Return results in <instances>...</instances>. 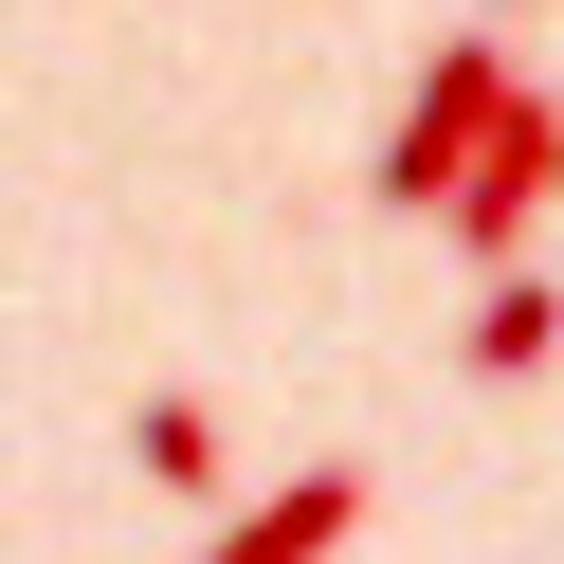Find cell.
Instances as JSON below:
<instances>
[{"mask_svg":"<svg viewBox=\"0 0 564 564\" xmlns=\"http://www.w3.org/2000/svg\"><path fill=\"white\" fill-rule=\"evenodd\" d=\"M546 346H564V292H546V273H491V310H474V346H455V382H528Z\"/></svg>","mask_w":564,"mask_h":564,"instance_id":"4","label":"cell"},{"mask_svg":"<svg viewBox=\"0 0 564 564\" xmlns=\"http://www.w3.org/2000/svg\"><path fill=\"white\" fill-rule=\"evenodd\" d=\"M128 455H147V491H200V474H219V419H200V401H147Z\"/></svg>","mask_w":564,"mask_h":564,"instance_id":"5","label":"cell"},{"mask_svg":"<svg viewBox=\"0 0 564 564\" xmlns=\"http://www.w3.org/2000/svg\"><path fill=\"white\" fill-rule=\"evenodd\" d=\"M510 91H528L510 37H437L419 91H401V128H382V164H365V200H382V219H437V200L474 183V147L510 128Z\"/></svg>","mask_w":564,"mask_h":564,"instance_id":"1","label":"cell"},{"mask_svg":"<svg viewBox=\"0 0 564 564\" xmlns=\"http://www.w3.org/2000/svg\"><path fill=\"white\" fill-rule=\"evenodd\" d=\"M546 200H564V110H546V91H510V128L474 147V183L437 200V237H455V256H491V273H528V219H546Z\"/></svg>","mask_w":564,"mask_h":564,"instance_id":"2","label":"cell"},{"mask_svg":"<svg viewBox=\"0 0 564 564\" xmlns=\"http://www.w3.org/2000/svg\"><path fill=\"white\" fill-rule=\"evenodd\" d=\"M346 528H365V474H346V455H310V474L273 491V510H237V528H219L200 564H328Z\"/></svg>","mask_w":564,"mask_h":564,"instance_id":"3","label":"cell"}]
</instances>
